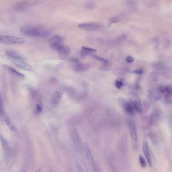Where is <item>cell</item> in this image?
<instances>
[{"label":"cell","mask_w":172,"mask_h":172,"mask_svg":"<svg viewBox=\"0 0 172 172\" xmlns=\"http://www.w3.org/2000/svg\"><path fill=\"white\" fill-rule=\"evenodd\" d=\"M20 31L22 34L29 37H45L49 35V32L47 30L30 25L22 26Z\"/></svg>","instance_id":"cell-1"},{"label":"cell","mask_w":172,"mask_h":172,"mask_svg":"<svg viewBox=\"0 0 172 172\" xmlns=\"http://www.w3.org/2000/svg\"><path fill=\"white\" fill-rule=\"evenodd\" d=\"M25 42L22 38L12 36L1 35L0 43L5 44H21Z\"/></svg>","instance_id":"cell-2"},{"label":"cell","mask_w":172,"mask_h":172,"mask_svg":"<svg viewBox=\"0 0 172 172\" xmlns=\"http://www.w3.org/2000/svg\"><path fill=\"white\" fill-rule=\"evenodd\" d=\"M130 103L134 109L139 113L142 112V106L139 97L134 93L131 92L129 95Z\"/></svg>","instance_id":"cell-3"},{"label":"cell","mask_w":172,"mask_h":172,"mask_svg":"<svg viewBox=\"0 0 172 172\" xmlns=\"http://www.w3.org/2000/svg\"><path fill=\"white\" fill-rule=\"evenodd\" d=\"M162 95L158 87L156 88L150 89L148 91V99L151 103L155 102L156 101L160 99Z\"/></svg>","instance_id":"cell-4"},{"label":"cell","mask_w":172,"mask_h":172,"mask_svg":"<svg viewBox=\"0 0 172 172\" xmlns=\"http://www.w3.org/2000/svg\"><path fill=\"white\" fill-rule=\"evenodd\" d=\"M12 61L15 66L25 71H30L32 70V67L25 60L23 57L12 60Z\"/></svg>","instance_id":"cell-5"},{"label":"cell","mask_w":172,"mask_h":172,"mask_svg":"<svg viewBox=\"0 0 172 172\" xmlns=\"http://www.w3.org/2000/svg\"><path fill=\"white\" fill-rule=\"evenodd\" d=\"M56 50L58 53V57L60 60H65L68 58L70 56L71 50L67 46H64L61 44L57 47Z\"/></svg>","instance_id":"cell-6"},{"label":"cell","mask_w":172,"mask_h":172,"mask_svg":"<svg viewBox=\"0 0 172 172\" xmlns=\"http://www.w3.org/2000/svg\"><path fill=\"white\" fill-rule=\"evenodd\" d=\"M161 110L158 108H154L152 110L148 117V121L150 125H154L158 121L161 116Z\"/></svg>","instance_id":"cell-7"},{"label":"cell","mask_w":172,"mask_h":172,"mask_svg":"<svg viewBox=\"0 0 172 172\" xmlns=\"http://www.w3.org/2000/svg\"><path fill=\"white\" fill-rule=\"evenodd\" d=\"M64 89L63 87H60L56 92L54 93L51 99V103L53 106H57L60 101L61 98L63 97V94L64 93Z\"/></svg>","instance_id":"cell-8"},{"label":"cell","mask_w":172,"mask_h":172,"mask_svg":"<svg viewBox=\"0 0 172 172\" xmlns=\"http://www.w3.org/2000/svg\"><path fill=\"white\" fill-rule=\"evenodd\" d=\"M101 25L97 23H84L79 25V27L86 31H94L100 28Z\"/></svg>","instance_id":"cell-9"},{"label":"cell","mask_w":172,"mask_h":172,"mask_svg":"<svg viewBox=\"0 0 172 172\" xmlns=\"http://www.w3.org/2000/svg\"><path fill=\"white\" fill-rule=\"evenodd\" d=\"M120 102L121 103V106L123 107L124 111L130 114V115H133L134 112V109L132 106V105L130 104V103L128 102L126 100H125L124 99L121 98L120 100Z\"/></svg>","instance_id":"cell-10"},{"label":"cell","mask_w":172,"mask_h":172,"mask_svg":"<svg viewBox=\"0 0 172 172\" xmlns=\"http://www.w3.org/2000/svg\"><path fill=\"white\" fill-rule=\"evenodd\" d=\"M85 151L86 155L87 158V160L89 164L91 166L92 168H95V163L94 161V157L93 156L92 152L90 149V147L87 144H86L85 145Z\"/></svg>","instance_id":"cell-11"},{"label":"cell","mask_w":172,"mask_h":172,"mask_svg":"<svg viewBox=\"0 0 172 172\" xmlns=\"http://www.w3.org/2000/svg\"><path fill=\"white\" fill-rule=\"evenodd\" d=\"M62 40H63L62 37L60 36H53L49 40V44L50 47L56 50L59 46L62 44H61Z\"/></svg>","instance_id":"cell-12"},{"label":"cell","mask_w":172,"mask_h":172,"mask_svg":"<svg viewBox=\"0 0 172 172\" xmlns=\"http://www.w3.org/2000/svg\"><path fill=\"white\" fill-rule=\"evenodd\" d=\"M129 128H130V134L131 135L132 141L135 142L137 141L138 137L137 133V128L135 126V124L133 121H130L129 123Z\"/></svg>","instance_id":"cell-13"},{"label":"cell","mask_w":172,"mask_h":172,"mask_svg":"<svg viewBox=\"0 0 172 172\" xmlns=\"http://www.w3.org/2000/svg\"><path fill=\"white\" fill-rule=\"evenodd\" d=\"M31 2L28 0L20 2V3H19L16 6V10L18 11H23L27 8H28L31 6Z\"/></svg>","instance_id":"cell-14"},{"label":"cell","mask_w":172,"mask_h":172,"mask_svg":"<svg viewBox=\"0 0 172 172\" xmlns=\"http://www.w3.org/2000/svg\"><path fill=\"white\" fill-rule=\"evenodd\" d=\"M142 150H143V152H144V155L145 156V159H147V162L149 164V166L152 167L151 155H150V153H149V148L148 147V144L147 142H145L143 144Z\"/></svg>","instance_id":"cell-15"},{"label":"cell","mask_w":172,"mask_h":172,"mask_svg":"<svg viewBox=\"0 0 172 172\" xmlns=\"http://www.w3.org/2000/svg\"><path fill=\"white\" fill-rule=\"evenodd\" d=\"M5 54L7 57L11 60L22 57L19 53L16 52V51L12 50H7L5 52Z\"/></svg>","instance_id":"cell-16"},{"label":"cell","mask_w":172,"mask_h":172,"mask_svg":"<svg viewBox=\"0 0 172 172\" xmlns=\"http://www.w3.org/2000/svg\"><path fill=\"white\" fill-rule=\"evenodd\" d=\"M71 61L74 63V68L76 71L78 72H81L85 71L86 68L85 66L81 64L78 60L75 58H73L71 60Z\"/></svg>","instance_id":"cell-17"},{"label":"cell","mask_w":172,"mask_h":172,"mask_svg":"<svg viewBox=\"0 0 172 172\" xmlns=\"http://www.w3.org/2000/svg\"><path fill=\"white\" fill-rule=\"evenodd\" d=\"M3 117H4L5 123L6 124V125H7L9 129L12 131H14V132L17 131V128L15 126L14 124L12 122L11 120H10V118L9 117L8 115L6 114V113H5L4 115H3Z\"/></svg>","instance_id":"cell-18"},{"label":"cell","mask_w":172,"mask_h":172,"mask_svg":"<svg viewBox=\"0 0 172 172\" xmlns=\"http://www.w3.org/2000/svg\"><path fill=\"white\" fill-rule=\"evenodd\" d=\"M3 66H4V67L5 68L6 70H7L8 71L9 73L12 74L13 75L17 76V77H20V78H24L25 75H24L23 74L17 71H16L15 68H13L12 67H10V66H7V65H4Z\"/></svg>","instance_id":"cell-19"},{"label":"cell","mask_w":172,"mask_h":172,"mask_svg":"<svg viewBox=\"0 0 172 172\" xmlns=\"http://www.w3.org/2000/svg\"><path fill=\"white\" fill-rule=\"evenodd\" d=\"M97 50L95 49L90 48V47L82 46V47L81 55L82 57H86L88 54H90L91 53H96Z\"/></svg>","instance_id":"cell-20"},{"label":"cell","mask_w":172,"mask_h":172,"mask_svg":"<svg viewBox=\"0 0 172 172\" xmlns=\"http://www.w3.org/2000/svg\"><path fill=\"white\" fill-rule=\"evenodd\" d=\"M148 137L151 139V142L155 146L157 145L158 144V139L156 134L153 132H150L148 134Z\"/></svg>","instance_id":"cell-21"},{"label":"cell","mask_w":172,"mask_h":172,"mask_svg":"<svg viewBox=\"0 0 172 172\" xmlns=\"http://www.w3.org/2000/svg\"><path fill=\"white\" fill-rule=\"evenodd\" d=\"M43 109V104L42 101L40 99L37 100V103L36 104L35 110V112L36 114H39L42 112Z\"/></svg>","instance_id":"cell-22"},{"label":"cell","mask_w":172,"mask_h":172,"mask_svg":"<svg viewBox=\"0 0 172 172\" xmlns=\"http://www.w3.org/2000/svg\"><path fill=\"white\" fill-rule=\"evenodd\" d=\"M5 111L4 109V103H3V100L2 99L1 95L0 94V117L4 115L5 113Z\"/></svg>","instance_id":"cell-23"},{"label":"cell","mask_w":172,"mask_h":172,"mask_svg":"<svg viewBox=\"0 0 172 172\" xmlns=\"http://www.w3.org/2000/svg\"><path fill=\"white\" fill-rule=\"evenodd\" d=\"M92 57L96 60H97L98 61H101L102 63H106V64L108 63V61L106 59L101 57L100 56H97L96 54H93Z\"/></svg>","instance_id":"cell-24"},{"label":"cell","mask_w":172,"mask_h":172,"mask_svg":"<svg viewBox=\"0 0 172 172\" xmlns=\"http://www.w3.org/2000/svg\"><path fill=\"white\" fill-rule=\"evenodd\" d=\"M0 141H1L2 145L3 148H8V144L7 141H6V139L2 135H0Z\"/></svg>","instance_id":"cell-25"},{"label":"cell","mask_w":172,"mask_h":172,"mask_svg":"<svg viewBox=\"0 0 172 172\" xmlns=\"http://www.w3.org/2000/svg\"><path fill=\"white\" fill-rule=\"evenodd\" d=\"M139 164H140L142 168H145L147 167V163H146L145 159L143 158V156H139Z\"/></svg>","instance_id":"cell-26"},{"label":"cell","mask_w":172,"mask_h":172,"mask_svg":"<svg viewBox=\"0 0 172 172\" xmlns=\"http://www.w3.org/2000/svg\"><path fill=\"white\" fill-rule=\"evenodd\" d=\"M115 85L117 89H120L123 87V82L120 80H117L115 82Z\"/></svg>","instance_id":"cell-27"},{"label":"cell","mask_w":172,"mask_h":172,"mask_svg":"<svg viewBox=\"0 0 172 172\" xmlns=\"http://www.w3.org/2000/svg\"><path fill=\"white\" fill-rule=\"evenodd\" d=\"M134 74H137V75H142L144 74V70L141 68H138L137 70H134L132 71Z\"/></svg>","instance_id":"cell-28"},{"label":"cell","mask_w":172,"mask_h":172,"mask_svg":"<svg viewBox=\"0 0 172 172\" xmlns=\"http://www.w3.org/2000/svg\"><path fill=\"white\" fill-rule=\"evenodd\" d=\"M76 167H77V171L78 172H84L83 168L81 166L79 163H76Z\"/></svg>","instance_id":"cell-29"},{"label":"cell","mask_w":172,"mask_h":172,"mask_svg":"<svg viewBox=\"0 0 172 172\" xmlns=\"http://www.w3.org/2000/svg\"><path fill=\"white\" fill-rule=\"evenodd\" d=\"M119 21V18L117 17H114L110 20V22L111 23H116Z\"/></svg>","instance_id":"cell-30"},{"label":"cell","mask_w":172,"mask_h":172,"mask_svg":"<svg viewBox=\"0 0 172 172\" xmlns=\"http://www.w3.org/2000/svg\"><path fill=\"white\" fill-rule=\"evenodd\" d=\"M126 61L129 63H132L134 61V57L130 56H128L126 57Z\"/></svg>","instance_id":"cell-31"},{"label":"cell","mask_w":172,"mask_h":172,"mask_svg":"<svg viewBox=\"0 0 172 172\" xmlns=\"http://www.w3.org/2000/svg\"><path fill=\"white\" fill-rule=\"evenodd\" d=\"M34 172H41V170L40 169H37Z\"/></svg>","instance_id":"cell-32"},{"label":"cell","mask_w":172,"mask_h":172,"mask_svg":"<svg viewBox=\"0 0 172 172\" xmlns=\"http://www.w3.org/2000/svg\"><path fill=\"white\" fill-rule=\"evenodd\" d=\"M25 172V171H22V172Z\"/></svg>","instance_id":"cell-33"},{"label":"cell","mask_w":172,"mask_h":172,"mask_svg":"<svg viewBox=\"0 0 172 172\" xmlns=\"http://www.w3.org/2000/svg\"></svg>","instance_id":"cell-34"}]
</instances>
